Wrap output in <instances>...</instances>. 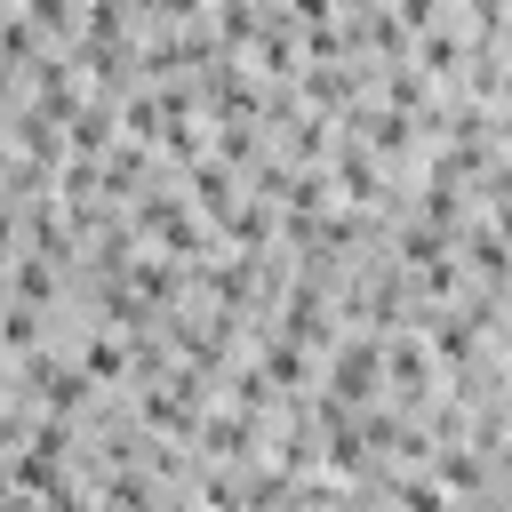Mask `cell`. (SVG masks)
<instances>
[{
	"label": "cell",
	"mask_w": 512,
	"mask_h": 512,
	"mask_svg": "<svg viewBox=\"0 0 512 512\" xmlns=\"http://www.w3.org/2000/svg\"><path fill=\"white\" fill-rule=\"evenodd\" d=\"M0 344H8V352H32V344H40V312H32V304H8V312H0Z\"/></svg>",
	"instance_id": "obj_1"
},
{
	"label": "cell",
	"mask_w": 512,
	"mask_h": 512,
	"mask_svg": "<svg viewBox=\"0 0 512 512\" xmlns=\"http://www.w3.org/2000/svg\"><path fill=\"white\" fill-rule=\"evenodd\" d=\"M88 368H96V376H120V368H128V352H120L112 336H96V344H88Z\"/></svg>",
	"instance_id": "obj_4"
},
{
	"label": "cell",
	"mask_w": 512,
	"mask_h": 512,
	"mask_svg": "<svg viewBox=\"0 0 512 512\" xmlns=\"http://www.w3.org/2000/svg\"><path fill=\"white\" fill-rule=\"evenodd\" d=\"M0 392H8V360H0Z\"/></svg>",
	"instance_id": "obj_9"
},
{
	"label": "cell",
	"mask_w": 512,
	"mask_h": 512,
	"mask_svg": "<svg viewBox=\"0 0 512 512\" xmlns=\"http://www.w3.org/2000/svg\"><path fill=\"white\" fill-rule=\"evenodd\" d=\"M0 512H32V496H16V488H0Z\"/></svg>",
	"instance_id": "obj_7"
},
{
	"label": "cell",
	"mask_w": 512,
	"mask_h": 512,
	"mask_svg": "<svg viewBox=\"0 0 512 512\" xmlns=\"http://www.w3.org/2000/svg\"><path fill=\"white\" fill-rule=\"evenodd\" d=\"M80 0H32V24H72Z\"/></svg>",
	"instance_id": "obj_5"
},
{
	"label": "cell",
	"mask_w": 512,
	"mask_h": 512,
	"mask_svg": "<svg viewBox=\"0 0 512 512\" xmlns=\"http://www.w3.org/2000/svg\"><path fill=\"white\" fill-rule=\"evenodd\" d=\"M440 16V0H400V24H432Z\"/></svg>",
	"instance_id": "obj_6"
},
{
	"label": "cell",
	"mask_w": 512,
	"mask_h": 512,
	"mask_svg": "<svg viewBox=\"0 0 512 512\" xmlns=\"http://www.w3.org/2000/svg\"><path fill=\"white\" fill-rule=\"evenodd\" d=\"M48 288H56V280H48V264H40V256H24V264H16V296H24V304H40Z\"/></svg>",
	"instance_id": "obj_3"
},
{
	"label": "cell",
	"mask_w": 512,
	"mask_h": 512,
	"mask_svg": "<svg viewBox=\"0 0 512 512\" xmlns=\"http://www.w3.org/2000/svg\"><path fill=\"white\" fill-rule=\"evenodd\" d=\"M400 504L408 512H448V488L440 480H400Z\"/></svg>",
	"instance_id": "obj_2"
},
{
	"label": "cell",
	"mask_w": 512,
	"mask_h": 512,
	"mask_svg": "<svg viewBox=\"0 0 512 512\" xmlns=\"http://www.w3.org/2000/svg\"><path fill=\"white\" fill-rule=\"evenodd\" d=\"M168 512H200V504H168Z\"/></svg>",
	"instance_id": "obj_8"
}]
</instances>
